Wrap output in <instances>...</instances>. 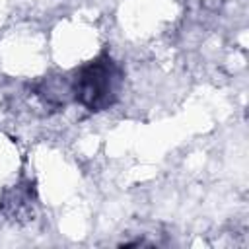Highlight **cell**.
Segmentation results:
<instances>
[{"label": "cell", "instance_id": "cell-2", "mask_svg": "<svg viewBox=\"0 0 249 249\" xmlns=\"http://www.w3.org/2000/svg\"><path fill=\"white\" fill-rule=\"evenodd\" d=\"M35 189L33 183H18L4 191L0 198V212L12 222H29L35 216Z\"/></svg>", "mask_w": 249, "mask_h": 249}, {"label": "cell", "instance_id": "cell-1", "mask_svg": "<svg viewBox=\"0 0 249 249\" xmlns=\"http://www.w3.org/2000/svg\"><path fill=\"white\" fill-rule=\"evenodd\" d=\"M123 80L124 74L121 64L109 53H101L76 70L70 80L72 97L88 111H105L117 103Z\"/></svg>", "mask_w": 249, "mask_h": 249}]
</instances>
